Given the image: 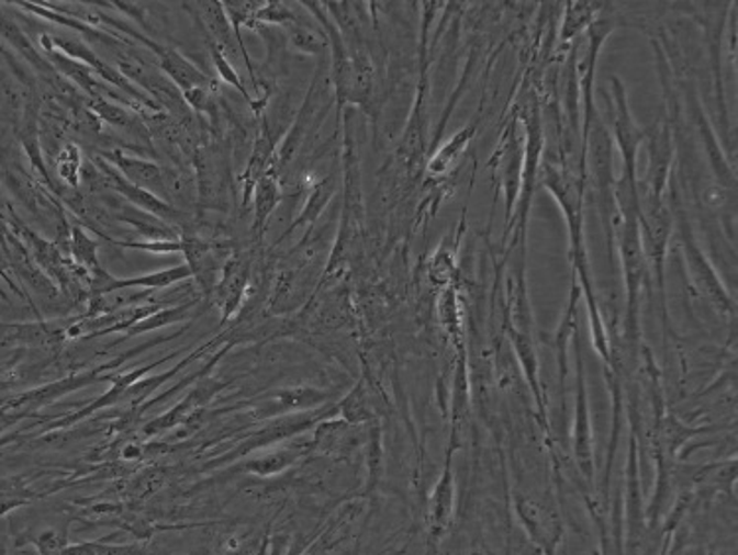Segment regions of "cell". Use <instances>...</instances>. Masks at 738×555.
Returning a JSON list of instances; mask_svg holds the SVG:
<instances>
[{
    "instance_id": "6da1fadb",
    "label": "cell",
    "mask_w": 738,
    "mask_h": 555,
    "mask_svg": "<svg viewBox=\"0 0 738 555\" xmlns=\"http://www.w3.org/2000/svg\"><path fill=\"white\" fill-rule=\"evenodd\" d=\"M180 247L186 257V264L190 267L191 278H195L199 296L211 299L221 270L233 254V250L227 249L219 240L201 237L199 233H181Z\"/></svg>"
},
{
    "instance_id": "7a4b0ae2",
    "label": "cell",
    "mask_w": 738,
    "mask_h": 555,
    "mask_svg": "<svg viewBox=\"0 0 738 555\" xmlns=\"http://www.w3.org/2000/svg\"><path fill=\"white\" fill-rule=\"evenodd\" d=\"M250 280H253V257L250 252H233L228 257L225 267L221 270L215 290L211 294V299L217 304L221 309L223 324H227L231 317L237 314L241 307L245 306L248 299V290H250Z\"/></svg>"
},
{
    "instance_id": "3957f363",
    "label": "cell",
    "mask_w": 738,
    "mask_h": 555,
    "mask_svg": "<svg viewBox=\"0 0 738 555\" xmlns=\"http://www.w3.org/2000/svg\"><path fill=\"white\" fill-rule=\"evenodd\" d=\"M136 44L150 49L152 54L158 58V69L170 79L174 86L180 89L181 93H188L191 89H213V87H217L215 77H211L203 69H199L193 61L181 54L180 49L160 44V42L148 38L144 34L136 38Z\"/></svg>"
},
{
    "instance_id": "277c9868",
    "label": "cell",
    "mask_w": 738,
    "mask_h": 555,
    "mask_svg": "<svg viewBox=\"0 0 738 555\" xmlns=\"http://www.w3.org/2000/svg\"><path fill=\"white\" fill-rule=\"evenodd\" d=\"M97 156L114 166L126 182L164 200V163H158V160H146L126 150H104Z\"/></svg>"
},
{
    "instance_id": "5b68a950",
    "label": "cell",
    "mask_w": 738,
    "mask_h": 555,
    "mask_svg": "<svg viewBox=\"0 0 738 555\" xmlns=\"http://www.w3.org/2000/svg\"><path fill=\"white\" fill-rule=\"evenodd\" d=\"M183 9L193 14L198 20L199 29L203 30L205 38L211 39L223 49L225 56H235L241 54L237 39L231 29V22L227 19V12L223 9V2H183Z\"/></svg>"
},
{
    "instance_id": "8992f818",
    "label": "cell",
    "mask_w": 738,
    "mask_h": 555,
    "mask_svg": "<svg viewBox=\"0 0 738 555\" xmlns=\"http://www.w3.org/2000/svg\"><path fill=\"white\" fill-rule=\"evenodd\" d=\"M191 270L186 262L171 267V269L158 270V272H148L143 276L134 278H116L111 276L104 280L101 286L97 287L93 296H103L114 290H148V292H156V290H166V287L176 286L183 280H190ZM91 296V297H93Z\"/></svg>"
},
{
    "instance_id": "52a82bcc",
    "label": "cell",
    "mask_w": 738,
    "mask_h": 555,
    "mask_svg": "<svg viewBox=\"0 0 738 555\" xmlns=\"http://www.w3.org/2000/svg\"><path fill=\"white\" fill-rule=\"evenodd\" d=\"M282 200V192H280V182H278V172H276L275 163L270 166V170L260 178V182L256 183L255 193H253V239L260 242L265 237L266 229H268V220L272 217L278 203Z\"/></svg>"
},
{
    "instance_id": "ba28073f",
    "label": "cell",
    "mask_w": 738,
    "mask_h": 555,
    "mask_svg": "<svg viewBox=\"0 0 738 555\" xmlns=\"http://www.w3.org/2000/svg\"><path fill=\"white\" fill-rule=\"evenodd\" d=\"M146 304H152V292L148 290H114L103 296L89 297L83 317L91 319V317L107 316V314L146 306Z\"/></svg>"
},
{
    "instance_id": "9c48e42d",
    "label": "cell",
    "mask_w": 738,
    "mask_h": 555,
    "mask_svg": "<svg viewBox=\"0 0 738 555\" xmlns=\"http://www.w3.org/2000/svg\"><path fill=\"white\" fill-rule=\"evenodd\" d=\"M69 257L76 262L79 269L86 270L91 278L103 274L104 270L101 260H99V242L89 237L86 227L81 223L71 225V240H69Z\"/></svg>"
},
{
    "instance_id": "30bf717a",
    "label": "cell",
    "mask_w": 738,
    "mask_h": 555,
    "mask_svg": "<svg viewBox=\"0 0 738 555\" xmlns=\"http://www.w3.org/2000/svg\"><path fill=\"white\" fill-rule=\"evenodd\" d=\"M199 302H188V304H180V306L161 307L156 314L146 317L143 321H138L136 326L131 327L126 331V337L141 336V333H148V331H156L161 327L171 326V324H180L183 319H190L193 307L198 306Z\"/></svg>"
},
{
    "instance_id": "8fae6325",
    "label": "cell",
    "mask_w": 738,
    "mask_h": 555,
    "mask_svg": "<svg viewBox=\"0 0 738 555\" xmlns=\"http://www.w3.org/2000/svg\"><path fill=\"white\" fill-rule=\"evenodd\" d=\"M205 42H208L209 56H211L213 68H215V71H217L219 77H221V79H223L227 86L235 87L238 93L243 95V99H245L246 103H248V106L253 109V113H255L256 118H260L255 99H253V95L248 93V89H246L245 83H243V79L238 77L235 68L231 66V61H228L227 56L223 54V49L219 48L217 44H213V42H211L209 38H205Z\"/></svg>"
},
{
    "instance_id": "7c38bea8",
    "label": "cell",
    "mask_w": 738,
    "mask_h": 555,
    "mask_svg": "<svg viewBox=\"0 0 738 555\" xmlns=\"http://www.w3.org/2000/svg\"><path fill=\"white\" fill-rule=\"evenodd\" d=\"M57 175L62 178V182L66 183L67 188L76 190L77 185L81 183V150L76 143H66L62 146V150L57 152L56 158Z\"/></svg>"
},
{
    "instance_id": "4fadbf2b",
    "label": "cell",
    "mask_w": 738,
    "mask_h": 555,
    "mask_svg": "<svg viewBox=\"0 0 738 555\" xmlns=\"http://www.w3.org/2000/svg\"><path fill=\"white\" fill-rule=\"evenodd\" d=\"M288 34H290L294 48L305 54H322L329 42V38L323 36L322 32H315L310 26L300 24V20H295L292 26H288Z\"/></svg>"
},
{
    "instance_id": "5bb4252c",
    "label": "cell",
    "mask_w": 738,
    "mask_h": 555,
    "mask_svg": "<svg viewBox=\"0 0 738 555\" xmlns=\"http://www.w3.org/2000/svg\"><path fill=\"white\" fill-rule=\"evenodd\" d=\"M119 249L144 250L152 254H176L181 252L180 240H109Z\"/></svg>"
}]
</instances>
